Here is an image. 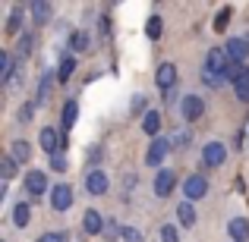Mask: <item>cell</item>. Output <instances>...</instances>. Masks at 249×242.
Returning a JSON list of instances; mask_svg holds the SVG:
<instances>
[{
  "label": "cell",
  "instance_id": "6da1fadb",
  "mask_svg": "<svg viewBox=\"0 0 249 242\" xmlns=\"http://www.w3.org/2000/svg\"><path fill=\"white\" fill-rule=\"evenodd\" d=\"M227 66H231V60H227L224 48H212V50H208V57H205V69H202L205 85H212V88H214V85H221V82H224Z\"/></svg>",
  "mask_w": 249,
  "mask_h": 242
},
{
  "label": "cell",
  "instance_id": "7a4b0ae2",
  "mask_svg": "<svg viewBox=\"0 0 249 242\" xmlns=\"http://www.w3.org/2000/svg\"><path fill=\"white\" fill-rule=\"evenodd\" d=\"M41 148L48 151V158H54V154H60L63 148H67V142L60 139V132H57V129L44 126V129H41Z\"/></svg>",
  "mask_w": 249,
  "mask_h": 242
},
{
  "label": "cell",
  "instance_id": "3957f363",
  "mask_svg": "<svg viewBox=\"0 0 249 242\" xmlns=\"http://www.w3.org/2000/svg\"><path fill=\"white\" fill-rule=\"evenodd\" d=\"M205 192H208V179L205 176H189L186 179V186H183V195H186V201H199V198H205Z\"/></svg>",
  "mask_w": 249,
  "mask_h": 242
},
{
  "label": "cell",
  "instance_id": "277c9868",
  "mask_svg": "<svg viewBox=\"0 0 249 242\" xmlns=\"http://www.w3.org/2000/svg\"><path fill=\"white\" fill-rule=\"evenodd\" d=\"M224 158H227V148L221 145V142H208V145L202 148V163H205V167H221Z\"/></svg>",
  "mask_w": 249,
  "mask_h": 242
},
{
  "label": "cell",
  "instance_id": "5b68a950",
  "mask_svg": "<svg viewBox=\"0 0 249 242\" xmlns=\"http://www.w3.org/2000/svg\"><path fill=\"white\" fill-rule=\"evenodd\" d=\"M224 54H227V60H231V63H243L246 54H249L246 38H231V41L224 44Z\"/></svg>",
  "mask_w": 249,
  "mask_h": 242
},
{
  "label": "cell",
  "instance_id": "8992f818",
  "mask_svg": "<svg viewBox=\"0 0 249 242\" xmlns=\"http://www.w3.org/2000/svg\"><path fill=\"white\" fill-rule=\"evenodd\" d=\"M73 205V189L70 186H54L51 189V208H57V211H67V208Z\"/></svg>",
  "mask_w": 249,
  "mask_h": 242
},
{
  "label": "cell",
  "instance_id": "52a82bcc",
  "mask_svg": "<svg viewBox=\"0 0 249 242\" xmlns=\"http://www.w3.org/2000/svg\"><path fill=\"white\" fill-rule=\"evenodd\" d=\"M44 189H48V176H44V170H32V173H25V192L29 195H44Z\"/></svg>",
  "mask_w": 249,
  "mask_h": 242
},
{
  "label": "cell",
  "instance_id": "ba28073f",
  "mask_svg": "<svg viewBox=\"0 0 249 242\" xmlns=\"http://www.w3.org/2000/svg\"><path fill=\"white\" fill-rule=\"evenodd\" d=\"M167 151H170V142L167 139H155L152 148L145 151V163H148V167H158V163L167 158Z\"/></svg>",
  "mask_w": 249,
  "mask_h": 242
},
{
  "label": "cell",
  "instance_id": "9c48e42d",
  "mask_svg": "<svg viewBox=\"0 0 249 242\" xmlns=\"http://www.w3.org/2000/svg\"><path fill=\"white\" fill-rule=\"evenodd\" d=\"M174 182H177L174 170H161V173L155 176V195H158V198H167L170 189H174Z\"/></svg>",
  "mask_w": 249,
  "mask_h": 242
},
{
  "label": "cell",
  "instance_id": "30bf717a",
  "mask_svg": "<svg viewBox=\"0 0 249 242\" xmlns=\"http://www.w3.org/2000/svg\"><path fill=\"white\" fill-rule=\"evenodd\" d=\"M183 120H199L202 116V110H205V104H202V97L199 95H186L183 97Z\"/></svg>",
  "mask_w": 249,
  "mask_h": 242
},
{
  "label": "cell",
  "instance_id": "8fae6325",
  "mask_svg": "<svg viewBox=\"0 0 249 242\" xmlns=\"http://www.w3.org/2000/svg\"><path fill=\"white\" fill-rule=\"evenodd\" d=\"M155 82H158L164 91H170L177 85V66H174V63H161L158 73H155Z\"/></svg>",
  "mask_w": 249,
  "mask_h": 242
},
{
  "label": "cell",
  "instance_id": "7c38bea8",
  "mask_svg": "<svg viewBox=\"0 0 249 242\" xmlns=\"http://www.w3.org/2000/svg\"><path fill=\"white\" fill-rule=\"evenodd\" d=\"M85 189H89L91 195H104L107 192V176H104L101 170H91V173L85 176Z\"/></svg>",
  "mask_w": 249,
  "mask_h": 242
},
{
  "label": "cell",
  "instance_id": "4fadbf2b",
  "mask_svg": "<svg viewBox=\"0 0 249 242\" xmlns=\"http://www.w3.org/2000/svg\"><path fill=\"white\" fill-rule=\"evenodd\" d=\"M104 224H107V220H101V214H98V211H85L82 230L89 233V236H98V233H104Z\"/></svg>",
  "mask_w": 249,
  "mask_h": 242
},
{
  "label": "cell",
  "instance_id": "5bb4252c",
  "mask_svg": "<svg viewBox=\"0 0 249 242\" xmlns=\"http://www.w3.org/2000/svg\"><path fill=\"white\" fill-rule=\"evenodd\" d=\"M227 233H231L237 242H243V239H249V220L246 217H233L231 224H227Z\"/></svg>",
  "mask_w": 249,
  "mask_h": 242
},
{
  "label": "cell",
  "instance_id": "9a60e30c",
  "mask_svg": "<svg viewBox=\"0 0 249 242\" xmlns=\"http://www.w3.org/2000/svg\"><path fill=\"white\" fill-rule=\"evenodd\" d=\"M76 120H79V107H76V101H67V104H63V113H60V126L73 129Z\"/></svg>",
  "mask_w": 249,
  "mask_h": 242
},
{
  "label": "cell",
  "instance_id": "2e32d148",
  "mask_svg": "<svg viewBox=\"0 0 249 242\" xmlns=\"http://www.w3.org/2000/svg\"><path fill=\"white\" fill-rule=\"evenodd\" d=\"M10 158L16 161V163H25V161L32 158V145H29V142H22V139L13 142V145H10Z\"/></svg>",
  "mask_w": 249,
  "mask_h": 242
},
{
  "label": "cell",
  "instance_id": "e0dca14e",
  "mask_svg": "<svg viewBox=\"0 0 249 242\" xmlns=\"http://www.w3.org/2000/svg\"><path fill=\"white\" fill-rule=\"evenodd\" d=\"M177 217H180L183 226H196V208H193V201H180V205H177Z\"/></svg>",
  "mask_w": 249,
  "mask_h": 242
},
{
  "label": "cell",
  "instance_id": "ac0fdd59",
  "mask_svg": "<svg viewBox=\"0 0 249 242\" xmlns=\"http://www.w3.org/2000/svg\"><path fill=\"white\" fill-rule=\"evenodd\" d=\"M142 129H145L148 135H155L161 129V113H158V110H145V116H142Z\"/></svg>",
  "mask_w": 249,
  "mask_h": 242
},
{
  "label": "cell",
  "instance_id": "d6986e66",
  "mask_svg": "<svg viewBox=\"0 0 249 242\" xmlns=\"http://www.w3.org/2000/svg\"><path fill=\"white\" fill-rule=\"evenodd\" d=\"M13 73H16V66H13V57L3 50V54H0V82H3V85H10Z\"/></svg>",
  "mask_w": 249,
  "mask_h": 242
},
{
  "label": "cell",
  "instance_id": "ffe728a7",
  "mask_svg": "<svg viewBox=\"0 0 249 242\" xmlns=\"http://www.w3.org/2000/svg\"><path fill=\"white\" fill-rule=\"evenodd\" d=\"M29 10H32V16H35V22H38V25H44V22L51 19V3H44V0H35Z\"/></svg>",
  "mask_w": 249,
  "mask_h": 242
},
{
  "label": "cell",
  "instance_id": "44dd1931",
  "mask_svg": "<svg viewBox=\"0 0 249 242\" xmlns=\"http://www.w3.org/2000/svg\"><path fill=\"white\" fill-rule=\"evenodd\" d=\"M29 217H32V208L25 205V201H19V205L13 208V224L16 226H29Z\"/></svg>",
  "mask_w": 249,
  "mask_h": 242
},
{
  "label": "cell",
  "instance_id": "7402d4cb",
  "mask_svg": "<svg viewBox=\"0 0 249 242\" xmlns=\"http://www.w3.org/2000/svg\"><path fill=\"white\" fill-rule=\"evenodd\" d=\"M51 91H54V76H44L41 85H38V97H35V104H48V101H51Z\"/></svg>",
  "mask_w": 249,
  "mask_h": 242
},
{
  "label": "cell",
  "instance_id": "603a6c76",
  "mask_svg": "<svg viewBox=\"0 0 249 242\" xmlns=\"http://www.w3.org/2000/svg\"><path fill=\"white\" fill-rule=\"evenodd\" d=\"M73 69H76V60L73 57H63L60 66H57V82H67L70 76H73Z\"/></svg>",
  "mask_w": 249,
  "mask_h": 242
},
{
  "label": "cell",
  "instance_id": "cb8c5ba5",
  "mask_svg": "<svg viewBox=\"0 0 249 242\" xmlns=\"http://www.w3.org/2000/svg\"><path fill=\"white\" fill-rule=\"evenodd\" d=\"M70 48H73L76 54H85V50H89V35H85V32H73V35H70Z\"/></svg>",
  "mask_w": 249,
  "mask_h": 242
},
{
  "label": "cell",
  "instance_id": "d4e9b609",
  "mask_svg": "<svg viewBox=\"0 0 249 242\" xmlns=\"http://www.w3.org/2000/svg\"><path fill=\"white\" fill-rule=\"evenodd\" d=\"M243 76H246V66H243V63H231V66H227V73H224V79L237 85L240 79H243Z\"/></svg>",
  "mask_w": 249,
  "mask_h": 242
},
{
  "label": "cell",
  "instance_id": "484cf974",
  "mask_svg": "<svg viewBox=\"0 0 249 242\" xmlns=\"http://www.w3.org/2000/svg\"><path fill=\"white\" fill-rule=\"evenodd\" d=\"M145 35L152 38V41H158V38H161V16H152L145 22Z\"/></svg>",
  "mask_w": 249,
  "mask_h": 242
},
{
  "label": "cell",
  "instance_id": "4316f807",
  "mask_svg": "<svg viewBox=\"0 0 249 242\" xmlns=\"http://www.w3.org/2000/svg\"><path fill=\"white\" fill-rule=\"evenodd\" d=\"M231 16H233V13H231V6H224V10H221L218 16H214V32H224L227 25H231Z\"/></svg>",
  "mask_w": 249,
  "mask_h": 242
},
{
  "label": "cell",
  "instance_id": "83f0119b",
  "mask_svg": "<svg viewBox=\"0 0 249 242\" xmlns=\"http://www.w3.org/2000/svg\"><path fill=\"white\" fill-rule=\"evenodd\" d=\"M19 29H22V10L16 6V10L10 13V22H6V32H10V35H16Z\"/></svg>",
  "mask_w": 249,
  "mask_h": 242
},
{
  "label": "cell",
  "instance_id": "f1b7e54d",
  "mask_svg": "<svg viewBox=\"0 0 249 242\" xmlns=\"http://www.w3.org/2000/svg\"><path fill=\"white\" fill-rule=\"evenodd\" d=\"M0 176H3V179H13V176H16V161H13L10 154L0 161Z\"/></svg>",
  "mask_w": 249,
  "mask_h": 242
},
{
  "label": "cell",
  "instance_id": "f546056e",
  "mask_svg": "<svg viewBox=\"0 0 249 242\" xmlns=\"http://www.w3.org/2000/svg\"><path fill=\"white\" fill-rule=\"evenodd\" d=\"M233 91H237V97H240V101H246V104H249V69H246V76H243V79L233 85Z\"/></svg>",
  "mask_w": 249,
  "mask_h": 242
},
{
  "label": "cell",
  "instance_id": "4dcf8cb0",
  "mask_svg": "<svg viewBox=\"0 0 249 242\" xmlns=\"http://www.w3.org/2000/svg\"><path fill=\"white\" fill-rule=\"evenodd\" d=\"M104 239H117V236H123V226H117L114 220H107V224H104V233H101Z\"/></svg>",
  "mask_w": 249,
  "mask_h": 242
},
{
  "label": "cell",
  "instance_id": "1f68e13d",
  "mask_svg": "<svg viewBox=\"0 0 249 242\" xmlns=\"http://www.w3.org/2000/svg\"><path fill=\"white\" fill-rule=\"evenodd\" d=\"M32 44H35V38H32V35H19V54L29 57L32 54Z\"/></svg>",
  "mask_w": 249,
  "mask_h": 242
},
{
  "label": "cell",
  "instance_id": "d6a6232c",
  "mask_svg": "<svg viewBox=\"0 0 249 242\" xmlns=\"http://www.w3.org/2000/svg\"><path fill=\"white\" fill-rule=\"evenodd\" d=\"M161 242H180V236H177V226H164V230H161Z\"/></svg>",
  "mask_w": 249,
  "mask_h": 242
},
{
  "label": "cell",
  "instance_id": "836d02e7",
  "mask_svg": "<svg viewBox=\"0 0 249 242\" xmlns=\"http://www.w3.org/2000/svg\"><path fill=\"white\" fill-rule=\"evenodd\" d=\"M32 116H35V104H22V107H19V120L29 123Z\"/></svg>",
  "mask_w": 249,
  "mask_h": 242
},
{
  "label": "cell",
  "instance_id": "e575fe53",
  "mask_svg": "<svg viewBox=\"0 0 249 242\" xmlns=\"http://www.w3.org/2000/svg\"><path fill=\"white\" fill-rule=\"evenodd\" d=\"M123 242H142V233H139V230H129V226H123Z\"/></svg>",
  "mask_w": 249,
  "mask_h": 242
},
{
  "label": "cell",
  "instance_id": "d590c367",
  "mask_svg": "<svg viewBox=\"0 0 249 242\" xmlns=\"http://www.w3.org/2000/svg\"><path fill=\"white\" fill-rule=\"evenodd\" d=\"M51 167H54V170H67V161H63V154H54V158H51Z\"/></svg>",
  "mask_w": 249,
  "mask_h": 242
},
{
  "label": "cell",
  "instance_id": "8d00e7d4",
  "mask_svg": "<svg viewBox=\"0 0 249 242\" xmlns=\"http://www.w3.org/2000/svg\"><path fill=\"white\" fill-rule=\"evenodd\" d=\"M38 242H63V236H60V233H44Z\"/></svg>",
  "mask_w": 249,
  "mask_h": 242
},
{
  "label": "cell",
  "instance_id": "74e56055",
  "mask_svg": "<svg viewBox=\"0 0 249 242\" xmlns=\"http://www.w3.org/2000/svg\"><path fill=\"white\" fill-rule=\"evenodd\" d=\"M186 142H189V135H186V132H180V135H174V145H186Z\"/></svg>",
  "mask_w": 249,
  "mask_h": 242
},
{
  "label": "cell",
  "instance_id": "f35d334b",
  "mask_svg": "<svg viewBox=\"0 0 249 242\" xmlns=\"http://www.w3.org/2000/svg\"><path fill=\"white\" fill-rule=\"evenodd\" d=\"M246 44H249V35H246Z\"/></svg>",
  "mask_w": 249,
  "mask_h": 242
}]
</instances>
